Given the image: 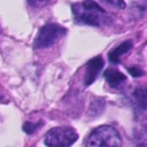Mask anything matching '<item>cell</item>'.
Returning a JSON list of instances; mask_svg holds the SVG:
<instances>
[{"label":"cell","mask_w":147,"mask_h":147,"mask_svg":"<svg viewBox=\"0 0 147 147\" xmlns=\"http://www.w3.org/2000/svg\"><path fill=\"white\" fill-rule=\"evenodd\" d=\"M74 20L76 24L100 27L110 22L107 11L94 0H83L72 5Z\"/></svg>","instance_id":"6da1fadb"},{"label":"cell","mask_w":147,"mask_h":147,"mask_svg":"<svg viewBox=\"0 0 147 147\" xmlns=\"http://www.w3.org/2000/svg\"><path fill=\"white\" fill-rule=\"evenodd\" d=\"M85 147H122V140L113 127L100 125L90 133Z\"/></svg>","instance_id":"7a4b0ae2"},{"label":"cell","mask_w":147,"mask_h":147,"mask_svg":"<svg viewBox=\"0 0 147 147\" xmlns=\"http://www.w3.org/2000/svg\"><path fill=\"white\" fill-rule=\"evenodd\" d=\"M78 139L75 129L68 126H59L49 130L44 138L47 147H71Z\"/></svg>","instance_id":"3957f363"},{"label":"cell","mask_w":147,"mask_h":147,"mask_svg":"<svg viewBox=\"0 0 147 147\" xmlns=\"http://www.w3.org/2000/svg\"><path fill=\"white\" fill-rule=\"evenodd\" d=\"M67 33V30L55 23H49L43 25L38 31L35 40L36 49H46L54 45Z\"/></svg>","instance_id":"277c9868"},{"label":"cell","mask_w":147,"mask_h":147,"mask_svg":"<svg viewBox=\"0 0 147 147\" xmlns=\"http://www.w3.org/2000/svg\"><path fill=\"white\" fill-rule=\"evenodd\" d=\"M103 67L104 61L100 55L95 56L88 61L84 73V85L86 87H88L94 82Z\"/></svg>","instance_id":"5b68a950"},{"label":"cell","mask_w":147,"mask_h":147,"mask_svg":"<svg viewBox=\"0 0 147 147\" xmlns=\"http://www.w3.org/2000/svg\"><path fill=\"white\" fill-rule=\"evenodd\" d=\"M133 47V44L131 41L127 40L125 42H122L119 45L113 49L109 53H108V60L110 62L113 64H118L120 61L121 55L126 54L128 51H130Z\"/></svg>","instance_id":"8992f818"},{"label":"cell","mask_w":147,"mask_h":147,"mask_svg":"<svg viewBox=\"0 0 147 147\" xmlns=\"http://www.w3.org/2000/svg\"><path fill=\"white\" fill-rule=\"evenodd\" d=\"M104 78L112 88L119 87L126 80V76L116 68L106 69L104 72Z\"/></svg>","instance_id":"52a82bcc"},{"label":"cell","mask_w":147,"mask_h":147,"mask_svg":"<svg viewBox=\"0 0 147 147\" xmlns=\"http://www.w3.org/2000/svg\"><path fill=\"white\" fill-rule=\"evenodd\" d=\"M133 95L138 107L144 110H147V88H138Z\"/></svg>","instance_id":"ba28073f"},{"label":"cell","mask_w":147,"mask_h":147,"mask_svg":"<svg viewBox=\"0 0 147 147\" xmlns=\"http://www.w3.org/2000/svg\"><path fill=\"white\" fill-rule=\"evenodd\" d=\"M138 147H147V131L145 130L141 131L137 135Z\"/></svg>","instance_id":"9c48e42d"},{"label":"cell","mask_w":147,"mask_h":147,"mask_svg":"<svg viewBox=\"0 0 147 147\" xmlns=\"http://www.w3.org/2000/svg\"><path fill=\"white\" fill-rule=\"evenodd\" d=\"M102 1L114 6L117 9H120V10H123L126 7V5L124 2V0H102Z\"/></svg>","instance_id":"30bf717a"},{"label":"cell","mask_w":147,"mask_h":147,"mask_svg":"<svg viewBox=\"0 0 147 147\" xmlns=\"http://www.w3.org/2000/svg\"><path fill=\"white\" fill-rule=\"evenodd\" d=\"M128 72L130 75L134 77V78H138V77H141L142 76L144 75V73L142 69H140L139 67H131L128 68Z\"/></svg>","instance_id":"8fae6325"},{"label":"cell","mask_w":147,"mask_h":147,"mask_svg":"<svg viewBox=\"0 0 147 147\" xmlns=\"http://www.w3.org/2000/svg\"><path fill=\"white\" fill-rule=\"evenodd\" d=\"M51 0H28L29 4L34 7H42L49 4Z\"/></svg>","instance_id":"7c38bea8"},{"label":"cell","mask_w":147,"mask_h":147,"mask_svg":"<svg viewBox=\"0 0 147 147\" xmlns=\"http://www.w3.org/2000/svg\"><path fill=\"white\" fill-rule=\"evenodd\" d=\"M37 127H38V124L35 125V124H31L30 122H27L24 125V130L27 133H32V132H34L37 129Z\"/></svg>","instance_id":"4fadbf2b"},{"label":"cell","mask_w":147,"mask_h":147,"mask_svg":"<svg viewBox=\"0 0 147 147\" xmlns=\"http://www.w3.org/2000/svg\"><path fill=\"white\" fill-rule=\"evenodd\" d=\"M2 99H3V98H2V96H0V100H2Z\"/></svg>","instance_id":"5bb4252c"}]
</instances>
